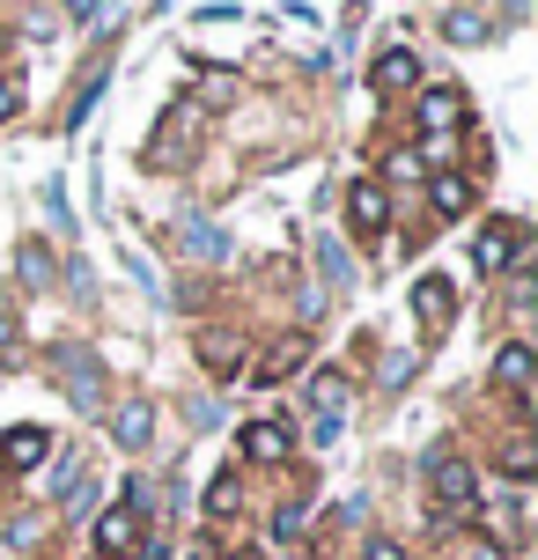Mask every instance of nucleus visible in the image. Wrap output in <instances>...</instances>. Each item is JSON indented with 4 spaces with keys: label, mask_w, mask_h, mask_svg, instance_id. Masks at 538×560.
<instances>
[{
    "label": "nucleus",
    "mask_w": 538,
    "mask_h": 560,
    "mask_svg": "<svg viewBox=\"0 0 538 560\" xmlns=\"http://www.w3.org/2000/svg\"><path fill=\"white\" fill-rule=\"evenodd\" d=\"M421 465H428V487H435V516H443V524H457V516L480 509V479H472V465H457L443 443H428Z\"/></svg>",
    "instance_id": "nucleus-1"
},
{
    "label": "nucleus",
    "mask_w": 538,
    "mask_h": 560,
    "mask_svg": "<svg viewBox=\"0 0 538 560\" xmlns=\"http://www.w3.org/2000/svg\"><path fill=\"white\" fill-rule=\"evenodd\" d=\"M472 266H480V280H494V273H524L531 266V229L524 222H487L480 229V244H472Z\"/></svg>",
    "instance_id": "nucleus-2"
},
{
    "label": "nucleus",
    "mask_w": 538,
    "mask_h": 560,
    "mask_svg": "<svg viewBox=\"0 0 538 560\" xmlns=\"http://www.w3.org/2000/svg\"><path fill=\"white\" fill-rule=\"evenodd\" d=\"M59 392H67V406L74 413H104V362L89 354V347H59Z\"/></svg>",
    "instance_id": "nucleus-3"
},
{
    "label": "nucleus",
    "mask_w": 538,
    "mask_h": 560,
    "mask_svg": "<svg viewBox=\"0 0 538 560\" xmlns=\"http://www.w3.org/2000/svg\"><path fill=\"white\" fill-rule=\"evenodd\" d=\"M451 310H457V288L443 273H428L421 288H413V317H421V339H443L451 332Z\"/></svg>",
    "instance_id": "nucleus-4"
},
{
    "label": "nucleus",
    "mask_w": 538,
    "mask_h": 560,
    "mask_svg": "<svg viewBox=\"0 0 538 560\" xmlns=\"http://www.w3.org/2000/svg\"><path fill=\"white\" fill-rule=\"evenodd\" d=\"M45 457H52V435H45V428H8V435H0V472L8 479L37 472Z\"/></svg>",
    "instance_id": "nucleus-5"
},
{
    "label": "nucleus",
    "mask_w": 538,
    "mask_h": 560,
    "mask_svg": "<svg viewBox=\"0 0 538 560\" xmlns=\"http://www.w3.org/2000/svg\"><path fill=\"white\" fill-rule=\"evenodd\" d=\"M347 222H354V236H384V222H391V199H384V185L376 177H362L354 192H347Z\"/></svg>",
    "instance_id": "nucleus-6"
},
{
    "label": "nucleus",
    "mask_w": 538,
    "mask_h": 560,
    "mask_svg": "<svg viewBox=\"0 0 538 560\" xmlns=\"http://www.w3.org/2000/svg\"><path fill=\"white\" fill-rule=\"evenodd\" d=\"M303 398H311V413H317V420H332V428H340V413H347V398H354V384H347V369H311Z\"/></svg>",
    "instance_id": "nucleus-7"
},
{
    "label": "nucleus",
    "mask_w": 538,
    "mask_h": 560,
    "mask_svg": "<svg viewBox=\"0 0 538 560\" xmlns=\"http://www.w3.org/2000/svg\"><path fill=\"white\" fill-rule=\"evenodd\" d=\"M428 207H435V222H465V214H472V177L435 170V177H428Z\"/></svg>",
    "instance_id": "nucleus-8"
},
{
    "label": "nucleus",
    "mask_w": 538,
    "mask_h": 560,
    "mask_svg": "<svg viewBox=\"0 0 538 560\" xmlns=\"http://www.w3.org/2000/svg\"><path fill=\"white\" fill-rule=\"evenodd\" d=\"M177 258H192V266H222L229 236L214 222H192V214H185V222H177Z\"/></svg>",
    "instance_id": "nucleus-9"
},
{
    "label": "nucleus",
    "mask_w": 538,
    "mask_h": 560,
    "mask_svg": "<svg viewBox=\"0 0 538 560\" xmlns=\"http://www.w3.org/2000/svg\"><path fill=\"white\" fill-rule=\"evenodd\" d=\"M288 450H295V428H288V420H252V428H244V457H252V465H281Z\"/></svg>",
    "instance_id": "nucleus-10"
},
{
    "label": "nucleus",
    "mask_w": 538,
    "mask_h": 560,
    "mask_svg": "<svg viewBox=\"0 0 538 560\" xmlns=\"http://www.w3.org/2000/svg\"><path fill=\"white\" fill-rule=\"evenodd\" d=\"M457 118H465V89H421V126L435 133V148L457 133Z\"/></svg>",
    "instance_id": "nucleus-11"
},
{
    "label": "nucleus",
    "mask_w": 538,
    "mask_h": 560,
    "mask_svg": "<svg viewBox=\"0 0 538 560\" xmlns=\"http://www.w3.org/2000/svg\"><path fill=\"white\" fill-rule=\"evenodd\" d=\"M369 82H376V96H398V89H413V82H421V59L406 52V45H391V52L369 67Z\"/></svg>",
    "instance_id": "nucleus-12"
},
{
    "label": "nucleus",
    "mask_w": 538,
    "mask_h": 560,
    "mask_svg": "<svg viewBox=\"0 0 538 560\" xmlns=\"http://www.w3.org/2000/svg\"><path fill=\"white\" fill-rule=\"evenodd\" d=\"M199 362L214 369V376H236V369H244V339L229 332V325H207V332H199Z\"/></svg>",
    "instance_id": "nucleus-13"
},
{
    "label": "nucleus",
    "mask_w": 538,
    "mask_h": 560,
    "mask_svg": "<svg viewBox=\"0 0 538 560\" xmlns=\"http://www.w3.org/2000/svg\"><path fill=\"white\" fill-rule=\"evenodd\" d=\"M494 376H502V392H510V398H531L538 354H531V347H524V339H516V347H502V354H494Z\"/></svg>",
    "instance_id": "nucleus-14"
},
{
    "label": "nucleus",
    "mask_w": 538,
    "mask_h": 560,
    "mask_svg": "<svg viewBox=\"0 0 538 560\" xmlns=\"http://www.w3.org/2000/svg\"><path fill=\"white\" fill-rule=\"evenodd\" d=\"M494 465H502V479H510V487H531V472H538V443H531V428H516L510 443L494 450Z\"/></svg>",
    "instance_id": "nucleus-15"
},
{
    "label": "nucleus",
    "mask_w": 538,
    "mask_h": 560,
    "mask_svg": "<svg viewBox=\"0 0 538 560\" xmlns=\"http://www.w3.org/2000/svg\"><path fill=\"white\" fill-rule=\"evenodd\" d=\"M311 362V339H273V347H266V362H258V384H288V376H295V369Z\"/></svg>",
    "instance_id": "nucleus-16"
},
{
    "label": "nucleus",
    "mask_w": 538,
    "mask_h": 560,
    "mask_svg": "<svg viewBox=\"0 0 538 560\" xmlns=\"http://www.w3.org/2000/svg\"><path fill=\"white\" fill-rule=\"evenodd\" d=\"M133 538H141V516H133V509L118 502V509H104V516H96V553H126V546H133Z\"/></svg>",
    "instance_id": "nucleus-17"
},
{
    "label": "nucleus",
    "mask_w": 538,
    "mask_h": 560,
    "mask_svg": "<svg viewBox=\"0 0 538 560\" xmlns=\"http://www.w3.org/2000/svg\"><path fill=\"white\" fill-rule=\"evenodd\" d=\"M15 273H23L30 295H45V288L59 280V266H52V252H45V244H23V252H15Z\"/></svg>",
    "instance_id": "nucleus-18"
},
{
    "label": "nucleus",
    "mask_w": 538,
    "mask_h": 560,
    "mask_svg": "<svg viewBox=\"0 0 538 560\" xmlns=\"http://www.w3.org/2000/svg\"><path fill=\"white\" fill-rule=\"evenodd\" d=\"M112 435H118L126 450H148V435H155V413L133 398V406H118V413H112Z\"/></svg>",
    "instance_id": "nucleus-19"
},
{
    "label": "nucleus",
    "mask_w": 538,
    "mask_h": 560,
    "mask_svg": "<svg viewBox=\"0 0 538 560\" xmlns=\"http://www.w3.org/2000/svg\"><path fill=\"white\" fill-rule=\"evenodd\" d=\"M177 155H192V112H177V118H171V133L148 148V163H155V170H171Z\"/></svg>",
    "instance_id": "nucleus-20"
},
{
    "label": "nucleus",
    "mask_w": 538,
    "mask_h": 560,
    "mask_svg": "<svg viewBox=\"0 0 538 560\" xmlns=\"http://www.w3.org/2000/svg\"><path fill=\"white\" fill-rule=\"evenodd\" d=\"M317 273L332 280V288H354V258H347L340 236H317Z\"/></svg>",
    "instance_id": "nucleus-21"
},
{
    "label": "nucleus",
    "mask_w": 538,
    "mask_h": 560,
    "mask_svg": "<svg viewBox=\"0 0 538 560\" xmlns=\"http://www.w3.org/2000/svg\"><path fill=\"white\" fill-rule=\"evenodd\" d=\"M236 509H244V479H236V472H214V487H207V516H214V524H229Z\"/></svg>",
    "instance_id": "nucleus-22"
},
{
    "label": "nucleus",
    "mask_w": 538,
    "mask_h": 560,
    "mask_svg": "<svg viewBox=\"0 0 538 560\" xmlns=\"http://www.w3.org/2000/svg\"><path fill=\"white\" fill-rule=\"evenodd\" d=\"M443 37H451V45H487V37H494V23H487V15H472V8H451V15H443Z\"/></svg>",
    "instance_id": "nucleus-23"
},
{
    "label": "nucleus",
    "mask_w": 538,
    "mask_h": 560,
    "mask_svg": "<svg viewBox=\"0 0 538 560\" xmlns=\"http://www.w3.org/2000/svg\"><path fill=\"white\" fill-rule=\"evenodd\" d=\"M96 96H104V67H96V74H89V82H82V96H74V104H67V112H59V126H67V133H74V126H82V118L96 112Z\"/></svg>",
    "instance_id": "nucleus-24"
},
{
    "label": "nucleus",
    "mask_w": 538,
    "mask_h": 560,
    "mask_svg": "<svg viewBox=\"0 0 538 560\" xmlns=\"http://www.w3.org/2000/svg\"><path fill=\"white\" fill-rule=\"evenodd\" d=\"M229 96H236V74H222V67H214V74H199V104H207V112H222Z\"/></svg>",
    "instance_id": "nucleus-25"
},
{
    "label": "nucleus",
    "mask_w": 538,
    "mask_h": 560,
    "mask_svg": "<svg viewBox=\"0 0 538 560\" xmlns=\"http://www.w3.org/2000/svg\"><path fill=\"white\" fill-rule=\"evenodd\" d=\"M303 509H311V479H303V494H295V502H281V516H273V538H295V532H303Z\"/></svg>",
    "instance_id": "nucleus-26"
},
{
    "label": "nucleus",
    "mask_w": 538,
    "mask_h": 560,
    "mask_svg": "<svg viewBox=\"0 0 538 560\" xmlns=\"http://www.w3.org/2000/svg\"><path fill=\"white\" fill-rule=\"evenodd\" d=\"M384 177H398V185L421 177V148H391V155H384Z\"/></svg>",
    "instance_id": "nucleus-27"
},
{
    "label": "nucleus",
    "mask_w": 538,
    "mask_h": 560,
    "mask_svg": "<svg viewBox=\"0 0 538 560\" xmlns=\"http://www.w3.org/2000/svg\"><path fill=\"white\" fill-rule=\"evenodd\" d=\"M376 376H384V392H398V384L413 376V354H384V369H376Z\"/></svg>",
    "instance_id": "nucleus-28"
},
{
    "label": "nucleus",
    "mask_w": 538,
    "mask_h": 560,
    "mask_svg": "<svg viewBox=\"0 0 538 560\" xmlns=\"http://www.w3.org/2000/svg\"><path fill=\"white\" fill-rule=\"evenodd\" d=\"M295 303H303V317H311V325H317V317H325V295H317L311 280H303V288H295Z\"/></svg>",
    "instance_id": "nucleus-29"
},
{
    "label": "nucleus",
    "mask_w": 538,
    "mask_h": 560,
    "mask_svg": "<svg viewBox=\"0 0 538 560\" xmlns=\"http://www.w3.org/2000/svg\"><path fill=\"white\" fill-rule=\"evenodd\" d=\"M15 112H23V89H15V82H0V118H15Z\"/></svg>",
    "instance_id": "nucleus-30"
},
{
    "label": "nucleus",
    "mask_w": 538,
    "mask_h": 560,
    "mask_svg": "<svg viewBox=\"0 0 538 560\" xmlns=\"http://www.w3.org/2000/svg\"><path fill=\"white\" fill-rule=\"evenodd\" d=\"M369 560H406V546H398V538H376V546H369Z\"/></svg>",
    "instance_id": "nucleus-31"
},
{
    "label": "nucleus",
    "mask_w": 538,
    "mask_h": 560,
    "mask_svg": "<svg viewBox=\"0 0 538 560\" xmlns=\"http://www.w3.org/2000/svg\"><path fill=\"white\" fill-rule=\"evenodd\" d=\"M96 15V0H67V23H89Z\"/></svg>",
    "instance_id": "nucleus-32"
},
{
    "label": "nucleus",
    "mask_w": 538,
    "mask_h": 560,
    "mask_svg": "<svg viewBox=\"0 0 538 560\" xmlns=\"http://www.w3.org/2000/svg\"><path fill=\"white\" fill-rule=\"evenodd\" d=\"M0 354H15V325L8 317H0Z\"/></svg>",
    "instance_id": "nucleus-33"
},
{
    "label": "nucleus",
    "mask_w": 538,
    "mask_h": 560,
    "mask_svg": "<svg viewBox=\"0 0 538 560\" xmlns=\"http://www.w3.org/2000/svg\"><path fill=\"white\" fill-rule=\"evenodd\" d=\"M524 8H531V0H510V15H524Z\"/></svg>",
    "instance_id": "nucleus-34"
}]
</instances>
